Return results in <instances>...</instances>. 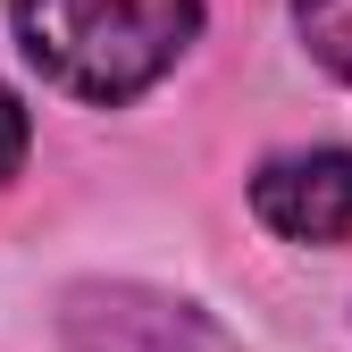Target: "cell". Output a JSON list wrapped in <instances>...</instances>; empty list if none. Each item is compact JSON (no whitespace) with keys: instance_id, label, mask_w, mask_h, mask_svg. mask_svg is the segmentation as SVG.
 Wrapping results in <instances>:
<instances>
[{"instance_id":"obj_1","label":"cell","mask_w":352,"mask_h":352,"mask_svg":"<svg viewBox=\"0 0 352 352\" xmlns=\"http://www.w3.org/2000/svg\"><path fill=\"white\" fill-rule=\"evenodd\" d=\"M25 59L76 101H135L185 59L201 34V0H9Z\"/></svg>"},{"instance_id":"obj_2","label":"cell","mask_w":352,"mask_h":352,"mask_svg":"<svg viewBox=\"0 0 352 352\" xmlns=\"http://www.w3.org/2000/svg\"><path fill=\"white\" fill-rule=\"evenodd\" d=\"M252 210L285 243H344L352 235V151H277V160H260Z\"/></svg>"},{"instance_id":"obj_3","label":"cell","mask_w":352,"mask_h":352,"mask_svg":"<svg viewBox=\"0 0 352 352\" xmlns=\"http://www.w3.org/2000/svg\"><path fill=\"white\" fill-rule=\"evenodd\" d=\"M294 25L311 42V59L352 84V0H294Z\"/></svg>"},{"instance_id":"obj_4","label":"cell","mask_w":352,"mask_h":352,"mask_svg":"<svg viewBox=\"0 0 352 352\" xmlns=\"http://www.w3.org/2000/svg\"><path fill=\"white\" fill-rule=\"evenodd\" d=\"M17 160H25V101L0 84V185L17 176Z\"/></svg>"}]
</instances>
